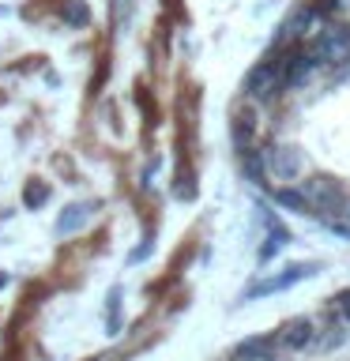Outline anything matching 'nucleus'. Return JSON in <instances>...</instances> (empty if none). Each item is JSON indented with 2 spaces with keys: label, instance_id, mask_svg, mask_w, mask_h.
Here are the masks:
<instances>
[{
  "label": "nucleus",
  "instance_id": "13",
  "mask_svg": "<svg viewBox=\"0 0 350 361\" xmlns=\"http://www.w3.org/2000/svg\"><path fill=\"white\" fill-rule=\"evenodd\" d=\"M64 23H72V27H83V23H87V8L79 4V0H64Z\"/></svg>",
  "mask_w": 350,
  "mask_h": 361
},
{
  "label": "nucleus",
  "instance_id": "15",
  "mask_svg": "<svg viewBox=\"0 0 350 361\" xmlns=\"http://www.w3.org/2000/svg\"><path fill=\"white\" fill-rule=\"evenodd\" d=\"M45 200H49V188H42V185L38 188H34V185L27 188V203H45Z\"/></svg>",
  "mask_w": 350,
  "mask_h": 361
},
{
  "label": "nucleus",
  "instance_id": "17",
  "mask_svg": "<svg viewBox=\"0 0 350 361\" xmlns=\"http://www.w3.org/2000/svg\"><path fill=\"white\" fill-rule=\"evenodd\" d=\"M339 309H343V316L350 320V290H343V293H339Z\"/></svg>",
  "mask_w": 350,
  "mask_h": 361
},
{
  "label": "nucleus",
  "instance_id": "10",
  "mask_svg": "<svg viewBox=\"0 0 350 361\" xmlns=\"http://www.w3.org/2000/svg\"><path fill=\"white\" fill-rule=\"evenodd\" d=\"M253 128H256L253 113H237V117H234V143H237V151H241V154L253 151Z\"/></svg>",
  "mask_w": 350,
  "mask_h": 361
},
{
  "label": "nucleus",
  "instance_id": "3",
  "mask_svg": "<svg viewBox=\"0 0 350 361\" xmlns=\"http://www.w3.org/2000/svg\"><path fill=\"white\" fill-rule=\"evenodd\" d=\"M279 87H282V61H279L275 53L264 56V61H260L253 72L245 75V94H248V98H260V102H264V98L275 94Z\"/></svg>",
  "mask_w": 350,
  "mask_h": 361
},
{
  "label": "nucleus",
  "instance_id": "2",
  "mask_svg": "<svg viewBox=\"0 0 350 361\" xmlns=\"http://www.w3.org/2000/svg\"><path fill=\"white\" fill-rule=\"evenodd\" d=\"M305 203H309V214L313 211H320V214H335V211H343L346 207V188L339 185L335 177H313V180H305Z\"/></svg>",
  "mask_w": 350,
  "mask_h": 361
},
{
  "label": "nucleus",
  "instance_id": "11",
  "mask_svg": "<svg viewBox=\"0 0 350 361\" xmlns=\"http://www.w3.org/2000/svg\"><path fill=\"white\" fill-rule=\"evenodd\" d=\"M275 200H279V207H290V211H298V214H309V203H305V192L301 188H279L275 192Z\"/></svg>",
  "mask_w": 350,
  "mask_h": 361
},
{
  "label": "nucleus",
  "instance_id": "9",
  "mask_svg": "<svg viewBox=\"0 0 350 361\" xmlns=\"http://www.w3.org/2000/svg\"><path fill=\"white\" fill-rule=\"evenodd\" d=\"M90 211H95L90 203H76V207H68V211L61 214V219H56V233H76L79 226H83V222L90 219Z\"/></svg>",
  "mask_w": 350,
  "mask_h": 361
},
{
  "label": "nucleus",
  "instance_id": "14",
  "mask_svg": "<svg viewBox=\"0 0 350 361\" xmlns=\"http://www.w3.org/2000/svg\"><path fill=\"white\" fill-rule=\"evenodd\" d=\"M313 8L320 19H335L339 11H343V0H313Z\"/></svg>",
  "mask_w": 350,
  "mask_h": 361
},
{
  "label": "nucleus",
  "instance_id": "5",
  "mask_svg": "<svg viewBox=\"0 0 350 361\" xmlns=\"http://www.w3.org/2000/svg\"><path fill=\"white\" fill-rule=\"evenodd\" d=\"M316 72V61L313 53H290L282 61V90H294V87H305Z\"/></svg>",
  "mask_w": 350,
  "mask_h": 361
},
{
  "label": "nucleus",
  "instance_id": "18",
  "mask_svg": "<svg viewBox=\"0 0 350 361\" xmlns=\"http://www.w3.org/2000/svg\"><path fill=\"white\" fill-rule=\"evenodd\" d=\"M332 233H339V237H346V241H350V222H332Z\"/></svg>",
  "mask_w": 350,
  "mask_h": 361
},
{
  "label": "nucleus",
  "instance_id": "8",
  "mask_svg": "<svg viewBox=\"0 0 350 361\" xmlns=\"http://www.w3.org/2000/svg\"><path fill=\"white\" fill-rule=\"evenodd\" d=\"M313 343V324L305 320V316H298V320H290L286 327H282V346L286 350H301Z\"/></svg>",
  "mask_w": 350,
  "mask_h": 361
},
{
  "label": "nucleus",
  "instance_id": "12",
  "mask_svg": "<svg viewBox=\"0 0 350 361\" xmlns=\"http://www.w3.org/2000/svg\"><path fill=\"white\" fill-rule=\"evenodd\" d=\"M256 350H271V338H260V335H253V338H245V343H237V350H234V361H237V357H245V354H256Z\"/></svg>",
  "mask_w": 350,
  "mask_h": 361
},
{
  "label": "nucleus",
  "instance_id": "1",
  "mask_svg": "<svg viewBox=\"0 0 350 361\" xmlns=\"http://www.w3.org/2000/svg\"><path fill=\"white\" fill-rule=\"evenodd\" d=\"M309 53H313L316 64H343V61H350V30L339 27V23L316 27Z\"/></svg>",
  "mask_w": 350,
  "mask_h": 361
},
{
  "label": "nucleus",
  "instance_id": "16",
  "mask_svg": "<svg viewBox=\"0 0 350 361\" xmlns=\"http://www.w3.org/2000/svg\"><path fill=\"white\" fill-rule=\"evenodd\" d=\"M237 361H275V354H271V350H256V354H245Z\"/></svg>",
  "mask_w": 350,
  "mask_h": 361
},
{
  "label": "nucleus",
  "instance_id": "6",
  "mask_svg": "<svg viewBox=\"0 0 350 361\" xmlns=\"http://www.w3.org/2000/svg\"><path fill=\"white\" fill-rule=\"evenodd\" d=\"M316 23H320V16H316V8H313V4L298 8L286 23H282L279 42H301V38H309V34L316 30Z\"/></svg>",
  "mask_w": 350,
  "mask_h": 361
},
{
  "label": "nucleus",
  "instance_id": "7",
  "mask_svg": "<svg viewBox=\"0 0 350 361\" xmlns=\"http://www.w3.org/2000/svg\"><path fill=\"white\" fill-rule=\"evenodd\" d=\"M309 275H313V264H290L282 275L260 282L256 290H248V298H253V293H279V290H286V286H294V282H301V279H309Z\"/></svg>",
  "mask_w": 350,
  "mask_h": 361
},
{
  "label": "nucleus",
  "instance_id": "4",
  "mask_svg": "<svg viewBox=\"0 0 350 361\" xmlns=\"http://www.w3.org/2000/svg\"><path fill=\"white\" fill-rule=\"evenodd\" d=\"M264 169L275 180H298L305 173V154L298 151V147H286V143L267 147L264 151Z\"/></svg>",
  "mask_w": 350,
  "mask_h": 361
},
{
  "label": "nucleus",
  "instance_id": "20",
  "mask_svg": "<svg viewBox=\"0 0 350 361\" xmlns=\"http://www.w3.org/2000/svg\"><path fill=\"white\" fill-rule=\"evenodd\" d=\"M4 282H8V279H0V286H4Z\"/></svg>",
  "mask_w": 350,
  "mask_h": 361
},
{
  "label": "nucleus",
  "instance_id": "19",
  "mask_svg": "<svg viewBox=\"0 0 350 361\" xmlns=\"http://www.w3.org/2000/svg\"><path fill=\"white\" fill-rule=\"evenodd\" d=\"M343 214H346V222H350V200H346V207H343Z\"/></svg>",
  "mask_w": 350,
  "mask_h": 361
}]
</instances>
